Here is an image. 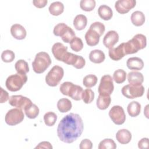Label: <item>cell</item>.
Wrapping results in <instances>:
<instances>
[{"instance_id":"1","label":"cell","mask_w":149,"mask_h":149,"mask_svg":"<svg viewBox=\"0 0 149 149\" xmlns=\"http://www.w3.org/2000/svg\"><path fill=\"white\" fill-rule=\"evenodd\" d=\"M84 129L83 122L79 114L70 113L64 116L59 123L57 134L61 141L72 143L82 134Z\"/></svg>"},{"instance_id":"2","label":"cell","mask_w":149,"mask_h":149,"mask_svg":"<svg viewBox=\"0 0 149 149\" xmlns=\"http://www.w3.org/2000/svg\"><path fill=\"white\" fill-rule=\"evenodd\" d=\"M147 45L146 37L142 34H136L131 40L124 42V49L126 55L137 52Z\"/></svg>"},{"instance_id":"3","label":"cell","mask_w":149,"mask_h":149,"mask_svg":"<svg viewBox=\"0 0 149 149\" xmlns=\"http://www.w3.org/2000/svg\"><path fill=\"white\" fill-rule=\"evenodd\" d=\"M51 59L49 54L45 52H40L36 55L32 62L34 72L40 74L44 73L51 64Z\"/></svg>"},{"instance_id":"4","label":"cell","mask_w":149,"mask_h":149,"mask_svg":"<svg viewBox=\"0 0 149 149\" xmlns=\"http://www.w3.org/2000/svg\"><path fill=\"white\" fill-rule=\"evenodd\" d=\"M27 81V76L26 74L17 73L8 77L5 81V86L10 91L15 92L20 90Z\"/></svg>"},{"instance_id":"5","label":"cell","mask_w":149,"mask_h":149,"mask_svg":"<svg viewBox=\"0 0 149 149\" xmlns=\"http://www.w3.org/2000/svg\"><path fill=\"white\" fill-rule=\"evenodd\" d=\"M54 34L57 37H61L62 41L66 43H70L71 40L76 37L73 30L63 23L56 24L53 30Z\"/></svg>"},{"instance_id":"6","label":"cell","mask_w":149,"mask_h":149,"mask_svg":"<svg viewBox=\"0 0 149 149\" xmlns=\"http://www.w3.org/2000/svg\"><path fill=\"white\" fill-rule=\"evenodd\" d=\"M63 75V68L58 65H55L46 75L45 82L51 87H55L60 83Z\"/></svg>"},{"instance_id":"7","label":"cell","mask_w":149,"mask_h":149,"mask_svg":"<svg viewBox=\"0 0 149 149\" xmlns=\"http://www.w3.org/2000/svg\"><path fill=\"white\" fill-rule=\"evenodd\" d=\"M144 87L142 84L133 85L127 84L122 88V94L129 99H133L141 97L144 93Z\"/></svg>"},{"instance_id":"8","label":"cell","mask_w":149,"mask_h":149,"mask_svg":"<svg viewBox=\"0 0 149 149\" xmlns=\"http://www.w3.org/2000/svg\"><path fill=\"white\" fill-rule=\"evenodd\" d=\"M24 113L22 109L13 108L9 110L5 118L6 124L9 126H15L21 123L24 119Z\"/></svg>"},{"instance_id":"9","label":"cell","mask_w":149,"mask_h":149,"mask_svg":"<svg viewBox=\"0 0 149 149\" xmlns=\"http://www.w3.org/2000/svg\"><path fill=\"white\" fill-rule=\"evenodd\" d=\"M114 89L113 79L109 74L104 75L100 81L98 88V91L100 95H110Z\"/></svg>"},{"instance_id":"10","label":"cell","mask_w":149,"mask_h":149,"mask_svg":"<svg viewBox=\"0 0 149 149\" xmlns=\"http://www.w3.org/2000/svg\"><path fill=\"white\" fill-rule=\"evenodd\" d=\"M109 116L112 121L117 125H121L126 120V115L123 108L119 105H114L109 111Z\"/></svg>"},{"instance_id":"11","label":"cell","mask_w":149,"mask_h":149,"mask_svg":"<svg viewBox=\"0 0 149 149\" xmlns=\"http://www.w3.org/2000/svg\"><path fill=\"white\" fill-rule=\"evenodd\" d=\"M9 104L14 107L24 110L33 103L29 98L22 95H13L9 97Z\"/></svg>"},{"instance_id":"12","label":"cell","mask_w":149,"mask_h":149,"mask_svg":"<svg viewBox=\"0 0 149 149\" xmlns=\"http://www.w3.org/2000/svg\"><path fill=\"white\" fill-rule=\"evenodd\" d=\"M66 64L72 65L76 69H82L86 64V61L81 56L68 52L64 62Z\"/></svg>"},{"instance_id":"13","label":"cell","mask_w":149,"mask_h":149,"mask_svg":"<svg viewBox=\"0 0 149 149\" xmlns=\"http://www.w3.org/2000/svg\"><path fill=\"white\" fill-rule=\"evenodd\" d=\"M51 51L55 58L63 62L68 54V47L61 42L55 43L52 47Z\"/></svg>"},{"instance_id":"14","label":"cell","mask_w":149,"mask_h":149,"mask_svg":"<svg viewBox=\"0 0 149 149\" xmlns=\"http://www.w3.org/2000/svg\"><path fill=\"white\" fill-rule=\"evenodd\" d=\"M136 4L135 0H119L115 2V8L119 13L125 14L135 7Z\"/></svg>"},{"instance_id":"15","label":"cell","mask_w":149,"mask_h":149,"mask_svg":"<svg viewBox=\"0 0 149 149\" xmlns=\"http://www.w3.org/2000/svg\"><path fill=\"white\" fill-rule=\"evenodd\" d=\"M119 35L116 31L110 30L108 31L103 38V44L107 48L111 49L118 42Z\"/></svg>"},{"instance_id":"16","label":"cell","mask_w":149,"mask_h":149,"mask_svg":"<svg viewBox=\"0 0 149 149\" xmlns=\"http://www.w3.org/2000/svg\"><path fill=\"white\" fill-rule=\"evenodd\" d=\"M108 55L109 58L113 61H119L126 55L124 49V42L121 43L116 48H112L109 49Z\"/></svg>"},{"instance_id":"17","label":"cell","mask_w":149,"mask_h":149,"mask_svg":"<svg viewBox=\"0 0 149 149\" xmlns=\"http://www.w3.org/2000/svg\"><path fill=\"white\" fill-rule=\"evenodd\" d=\"M100 37L97 31L91 29H89L87 31L84 36L87 44L91 47L95 46L98 44Z\"/></svg>"},{"instance_id":"18","label":"cell","mask_w":149,"mask_h":149,"mask_svg":"<svg viewBox=\"0 0 149 149\" xmlns=\"http://www.w3.org/2000/svg\"><path fill=\"white\" fill-rule=\"evenodd\" d=\"M12 36L17 40H23L26 38L27 33L25 28L20 24H14L10 27Z\"/></svg>"},{"instance_id":"19","label":"cell","mask_w":149,"mask_h":149,"mask_svg":"<svg viewBox=\"0 0 149 149\" xmlns=\"http://www.w3.org/2000/svg\"><path fill=\"white\" fill-rule=\"evenodd\" d=\"M116 139L119 143L126 144H128L132 139V133L127 129H120L116 134Z\"/></svg>"},{"instance_id":"20","label":"cell","mask_w":149,"mask_h":149,"mask_svg":"<svg viewBox=\"0 0 149 149\" xmlns=\"http://www.w3.org/2000/svg\"><path fill=\"white\" fill-rule=\"evenodd\" d=\"M126 66L130 70H140L144 67V62L139 57H132L127 59Z\"/></svg>"},{"instance_id":"21","label":"cell","mask_w":149,"mask_h":149,"mask_svg":"<svg viewBox=\"0 0 149 149\" xmlns=\"http://www.w3.org/2000/svg\"><path fill=\"white\" fill-rule=\"evenodd\" d=\"M127 80L130 84L140 85L144 81V77L141 73L137 71H133L128 73Z\"/></svg>"},{"instance_id":"22","label":"cell","mask_w":149,"mask_h":149,"mask_svg":"<svg viewBox=\"0 0 149 149\" xmlns=\"http://www.w3.org/2000/svg\"><path fill=\"white\" fill-rule=\"evenodd\" d=\"M83 91V88L81 86L74 84L73 83L69 90L68 96L70 97L75 101H80L81 99Z\"/></svg>"},{"instance_id":"23","label":"cell","mask_w":149,"mask_h":149,"mask_svg":"<svg viewBox=\"0 0 149 149\" xmlns=\"http://www.w3.org/2000/svg\"><path fill=\"white\" fill-rule=\"evenodd\" d=\"M105 59V54L100 49H94L89 54V59L94 63H101L104 61Z\"/></svg>"},{"instance_id":"24","label":"cell","mask_w":149,"mask_h":149,"mask_svg":"<svg viewBox=\"0 0 149 149\" xmlns=\"http://www.w3.org/2000/svg\"><path fill=\"white\" fill-rule=\"evenodd\" d=\"M98 14L103 20H109L113 16V12L109 6L106 5H102L98 9Z\"/></svg>"},{"instance_id":"25","label":"cell","mask_w":149,"mask_h":149,"mask_svg":"<svg viewBox=\"0 0 149 149\" xmlns=\"http://www.w3.org/2000/svg\"><path fill=\"white\" fill-rule=\"evenodd\" d=\"M145 16L144 14L139 10L135 11L132 13L130 19L132 24L135 26H141L145 22Z\"/></svg>"},{"instance_id":"26","label":"cell","mask_w":149,"mask_h":149,"mask_svg":"<svg viewBox=\"0 0 149 149\" xmlns=\"http://www.w3.org/2000/svg\"><path fill=\"white\" fill-rule=\"evenodd\" d=\"M87 24V19L84 15H77L73 20V26L77 30H82L84 29Z\"/></svg>"},{"instance_id":"27","label":"cell","mask_w":149,"mask_h":149,"mask_svg":"<svg viewBox=\"0 0 149 149\" xmlns=\"http://www.w3.org/2000/svg\"><path fill=\"white\" fill-rule=\"evenodd\" d=\"M111 102L110 95H98L97 99V107L101 110H105L109 106Z\"/></svg>"},{"instance_id":"28","label":"cell","mask_w":149,"mask_h":149,"mask_svg":"<svg viewBox=\"0 0 149 149\" xmlns=\"http://www.w3.org/2000/svg\"><path fill=\"white\" fill-rule=\"evenodd\" d=\"M48 10L52 15L59 16L63 12L64 5L59 1L54 2L49 5Z\"/></svg>"},{"instance_id":"29","label":"cell","mask_w":149,"mask_h":149,"mask_svg":"<svg viewBox=\"0 0 149 149\" xmlns=\"http://www.w3.org/2000/svg\"><path fill=\"white\" fill-rule=\"evenodd\" d=\"M127 111L131 117H136L140 113L141 105L137 101H133L128 104Z\"/></svg>"},{"instance_id":"30","label":"cell","mask_w":149,"mask_h":149,"mask_svg":"<svg viewBox=\"0 0 149 149\" xmlns=\"http://www.w3.org/2000/svg\"><path fill=\"white\" fill-rule=\"evenodd\" d=\"M72 107V102L68 98H61L57 102V108L58 110L62 113H65L69 111Z\"/></svg>"},{"instance_id":"31","label":"cell","mask_w":149,"mask_h":149,"mask_svg":"<svg viewBox=\"0 0 149 149\" xmlns=\"http://www.w3.org/2000/svg\"><path fill=\"white\" fill-rule=\"evenodd\" d=\"M15 68L18 73L26 74L29 72V65L27 62L23 59L18 60L15 64Z\"/></svg>"},{"instance_id":"32","label":"cell","mask_w":149,"mask_h":149,"mask_svg":"<svg viewBox=\"0 0 149 149\" xmlns=\"http://www.w3.org/2000/svg\"><path fill=\"white\" fill-rule=\"evenodd\" d=\"M24 111L26 116L30 119L36 118L40 112L38 107L34 104H32Z\"/></svg>"},{"instance_id":"33","label":"cell","mask_w":149,"mask_h":149,"mask_svg":"<svg viewBox=\"0 0 149 149\" xmlns=\"http://www.w3.org/2000/svg\"><path fill=\"white\" fill-rule=\"evenodd\" d=\"M96 2L94 0H81L80 2V8L86 12L92 11L95 7Z\"/></svg>"},{"instance_id":"34","label":"cell","mask_w":149,"mask_h":149,"mask_svg":"<svg viewBox=\"0 0 149 149\" xmlns=\"http://www.w3.org/2000/svg\"><path fill=\"white\" fill-rule=\"evenodd\" d=\"M97 77L94 74H88L83 80V84L87 88H90L94 86L97 83Z\"/></svg>"},{"instance_id":"35","label":"cell","mask_w":149,"mask_h":149,"mask_svg":"<svg viewBox=\"0 0 149 149\" xmlns=\"http://www.w3.org/2000/svg\"><path fill=\"white\" fill-rule=\"evenodd\" d=\"M57 115L53 112H48L44 115V121L48 126H52L56 123Z\"/></svg>"},{"instance_id":"36","label":"cell","mask_w":149,"mask_h":149,"mask_svg":"<svg viewBox=\"0 0 149 149\" xmlns=\"http://www.w3.org/2000/svg\"><path fill=\"white\" fill-rule=\"evenodd\" d=\"M126 73L123 69L116 70L113 74V79L117 84L123 83L126 80Z\"/></svg>"},{"instance_id":"37","label":"cell","mask_w":149,"mask_h":149,"mask_svg":"<svg viewBox=\"0 0 149 149\" xmlns=\"http://www.w3.org/2000/svg\"><path fill=\"white\" fill-rule=\"evenodd\" d=\"M98 149H115L116 144L111 139H105L99 143Z\"/></svg>"},{"instance_id":"38","label":"cell","mask_w":149,"mask_h":149,"mask_svg":"<svg viewBox=\"0 0 149 149\" xmlns=\"http://www.w3.org/2000/svg\"><path fill=\"white\" fill-rule=\"evenodd\" d=\"M71 49L75 52L80 51L83 48V43L81 39L77 37H74L70 42Z\"/></svg>"},{"instance_id":"39","label":"cell","mask_w":149,"mask_h":149,"mask_svg":"<svg viewBox=\"0 0 149 149\" xmlns=\"http://www.w3.org/2000/svg\"><path fill=\"white\" fill-rule=\"evenodd\" d=\"M94 98V93L90 88H87L83 91L81 99L85 104L91 103Z\"/></svg>"},{"instance_id":"40","label":"cell","mask_w":149,"mask_h":149,"mask_svg":"<svg viewBox=\"0 0 149 149\" xmlns=\"http://www.w3.org/2000/svg\"><path fill=\"white\" fill-rule=\"evenodd\" d=\"M15 58V54L11 50H5L1 54V59L4 62H11L14 60Z\"/></svg>"},{"instance_id":"41","label":"cell","mask_w":149,"mask_h":149,"mask_svg":"<svg viewBox=\"0 0 149 149\" xmlns=\"http://www.w3.org/2000/svg\"><path fill=\"white\" fill-rule=\"evenodd\" d=\"M90 29H91L95 30V31H97L100 34V36H101L104 34L105 30V27L104 24L99 22H95L92 23L90 26Z\"/></svg>"},{"instance_id":"42","label":"cell","mask_w":149,"mask_h":149,"mask_svg":"<svg viewBox=\"0 0 149 149\" xmlns=\"http://www.w3.org/2000/svg\"><path fill=\"white\" fill-rule=\"evenodd\" d=\"M93 147V143L90 140L85 139L81 140L80 144V149H91Z\"/></svg>"},{"instance_id":"43","label":"cell","mask_w":149,"mask_h":149,"mask_svg":"<svg viewBox=\"0 0 149 149\" xmlns=\"http://www.w3.org/2000/svg\"><path fill=\"white\" fill-rule=\"evenodd\" d=\"M1 90V97H0V102L1 103H4L8 99H9V94L8 93L4 90L2 87L0 88Z\"/></svg>"},{"instance_id":"44","label":"cell","mask_w":149,"mask_h":149,"mask_svg":"<svg viewBox=\"0 0 149 149\" xmlns=\"http://www.w3.org/2000/svg\"><path fill=\"white\" fill-rule=\"evenodd\" d=\"M138 147L141 149L148 148V139L143 138L138 142Z\"/></svg>"},{"instance_id":"45","label":"cell","mask_w":149,"mask_h":149,"mask_svg":"<svg viewBox=\"0 0 149 149\" xmlns=\"http://www.w3.org/2000/svg\"><path fill=\"white\" fill-rule=\"evenodd\" d=\"M47 0H34L33 1V5L38 8H42L47 4Z\"/></svg>"},{"instance_id":"46","label":"cell","mask_w":149,"mask_h":149,"mask_svg":"<svg viewBox=\"0 0 149 149\" xmlns=\"http://www.w3.org/2000/svg\"><path fill=\"white\" fill-rule=\"evenodd\" d=\"M35 148H48L52 149V146L51 143L48 141H42L40 143L38 146H37Z\"/></svg>"}]
</instances>
